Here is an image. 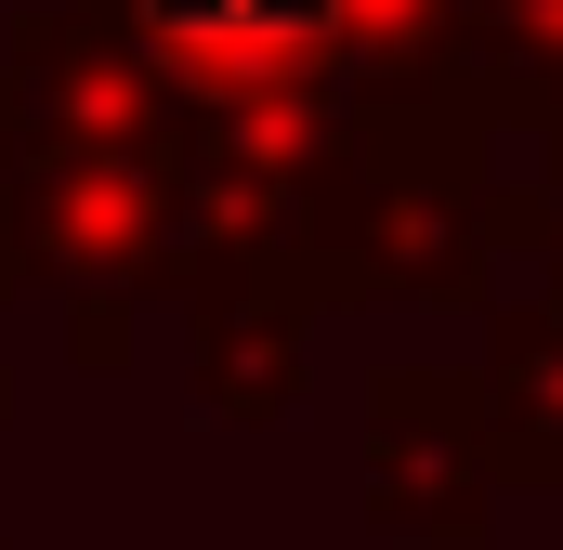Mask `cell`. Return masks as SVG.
<instances>
[{"mask_svg": "<svg viewBox=\"0 0 563 550\" xmlns=\"http://www.w3.org/2000/svg\"><path fill=\"white\" fill-rule=\"evenodd\" d=\"M184 144H26L13 184V250L0 288H40L66 315V367L119 381L144 354V315L170 301V250H184Z\"/></svg>", "mask_w": 563, "mask_h": 550, "instance_id": "cell-1", "label": "cell"}, {"mask_svg": "<svg viewBox=\"0 0 563 550\" xmlns=\"http://www.w3.org/2000/svg\"><path fill=\"white\" fill-rule=\"evenodd\" d=\"M354 485H367V525H380V538H407V550H485L498 538V498H511L485 381H472V367H432V354L367 367Z\"/></svg>", "mask_w": 563, "mask_h": 550, "instance_id": "cell-2", "label": "cell"}, {"mask_svg": "<svg viewBox=\"0 0 563 550\" xmlns=\"http://www.w3.org/2000/svg\"><path fill=\"white\" fill-rule=\"evenodd\" d=\"M0 92H13L26 144H184V119H197L170 92V66L92 0H26L0 26Z\"/></svg>", "mask_w": 563, "mask_h": 550, "instance_id": "cell-3", "label": "cell"}, {"mask_svg": "<svg viewBox=\"0 0 563 550\" xmlns=\"http://www.w3.org/2000/svg\"><path fill=\"white\" fill-rule=\"evenodd\" d=\"M170 341H184V407L210 432H276L301 419V354L328 328V301L276 263H197L170 275Z\"/></svg>", "mask_w": 563, "mask_h": 550, "instance_id": "cell-4", "label": "cell"}, {"mask_svg": "<svg viewBox=\"0 0 563 550\" xmlns=\"http://www.w3.org/2000/svg\"><path fill=\"white\" fill-rule=\"evenodd\" d=\"M92 13L132 26L197 119L341 92V0H92Z\"/></svg>", "mask_w": 563, "mask_h": 550, "instance_id": "cell-5", "label": "cell"}, {"mask_svg": "<svg viewBox=\"0 0 563 550\" xmlns=\"http://www.w3.org/2000/svg\"><path fill=\"white\" fill-rule=\"evenodd\" d=\"M485 419H498V459H511V485H538L563 498V288H511L498 315H485Z\"/></svg>", "mask_w": 563, "mask_h": 550, "instance_id": "cell-6", "label": "cell"}, {"mask_svg": "<svg viewBox=\"0 0 563 550\" xmlns=\"http://www.w3.org/2000/svg\"><path fill=\"white\" fill-rule=\"evenodd\" d=\"M341 92L380 106V119H472L459 92V0H341Z\"/></svg>", "mask_w": 563, "mask_h": 550, "instance_id": "cell-7", "label": "cell"}, {"mask_svg": "<svg viewBox=\"0 0 563 550\" xmlns=\"http://www.w3.org/2000/svg\"><path fill=\"white\" fill-rule=\"evenodd\" d=\"M459 92L498 144H563V0H459Z\"/></svg>", "mask_w": 563, "mask_h": 550, "instance_id": "cell-8", "label": "cell"}, {"mask_svg": "<svg viewBox=\"0 0 563 550\" xmlns=\"http://www.w3.org/2000/svg\"><path fill=\"white\" fill-rule=\"evenodd\" d=\"M13 184H26V119H13V92H0V250H13Z\"/></svg>", "mask_w": 563, "mask_h": 550, "instance_id": "cell-9", "label": "cell"}, {"mask_svg": "<svg viewBox=\"0 0 563 550\" xmlns=\"http://www.w3.org/2000/svg\"><path fill=\"white\" fill-rule=\"evenodd\" d=\"M538 184H551V250H538V288H563V144H538Z\"/></svg>", "mask_w": 563, "mask_h": 550, "instance_id": "cell-10", "label": "cell"}, {"mask_svg": "<svg viewBox=\"0 0 563 550\" xmlns=\"http://www.w3.org/2000/svg\"><path fill=\"white\" fill-rule=\"evenodd\" d=\"M0 301H13V288H0ZM0 419H13V367H0Z\"/></svg>", "mask_w": 563, "mask_h": 550, "instance_id": "cell-11", "label": "cell"}]
</instances>
